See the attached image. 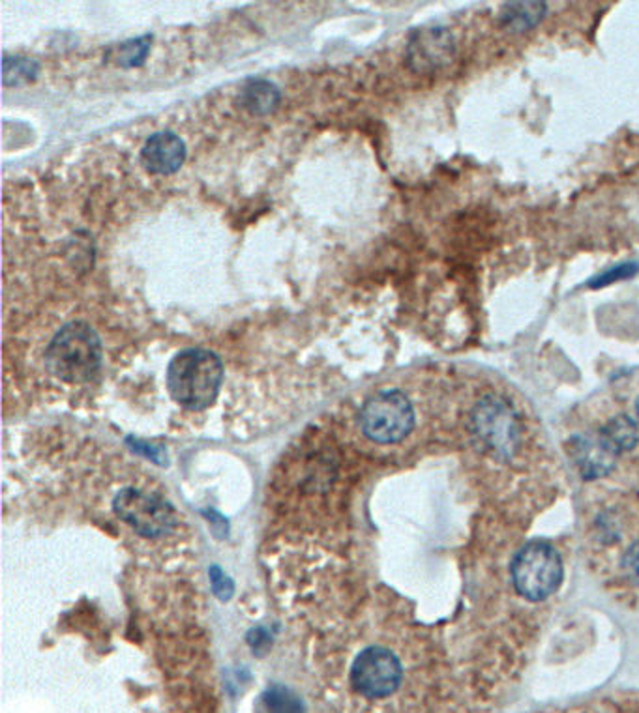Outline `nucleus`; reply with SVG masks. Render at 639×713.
I'll return each instance as SVG.
<instances>
[{"label": "nucleus", "mask_w": 639, "mask_h": 713, "mask_svg": "<svg viewBox=\"0 0 639 713\" xmlns=\"http://www.w3.org/2000/svg\"><path fill=\"white\" fill-rule=\"evenodd\" d=\"M638 272V266L636 264H622V266H617V269L611 270L608 274L600 275L595 281H590L589 287H604L608 283H614L617 280H625V277H630V275Z\"/></svg>", "instance_id": "2eb2a0df"}, {"label": "nucleus", "mask_w": 639, "mask_h": 713, "mask_svg": "<svg viewBox=\"0 0 639 713\" xmlns=\"http://www.w3.org/2000/svg\"><path fill=\"white\" fill-rule=\"evenodd\" d=\"M153 48V36L136 38L123 43L118 50V64L124 67H139L147 61Z\"/></svg>", "instance_id": "ddd939ff"}, {"label": "nucleus", "mask_w": 639, "mask_h": 713, "mask_svg": "<svg viewBox=\"0 0 639 713\" xmlns=\"http://www.w3.org/2000/svg\"><path fill=\"white\" fill-rule=\"evenodd\" d=\"M407 55L417 72H433L452 61L454 38L447 29H422L411 38Z\"/></svg>", "instance_id": "423d86ee"}, {"label": "nucleus", "mask_w": 639, "mask_h": 713, "mask_svg": "<svg viewBox=\"0 0 639 713\" xmlns=\"http://www.w3.org/2000/svg\"><path fill=\"white\" fill-rule=\"evenodd\" d=\"M622 579L639 588V542L628 545L621 558Z\"/></svg>", "instance_id": "4468645a"}, {"label": "nucleus", "mask_w": 639, "mask_h": 713, "mask_svg": "<svg viewBox=\"0 0 639 713\" xmlns=\"http://www.w3.org/2000/svg\"><path fill=\"white\" fill-rule=\"evenodd\" d=\"M104 347L91 324H64L45 350V366L53 377L69 385L88 382L98 375Z\"/></svg>", "instance_id": "f257e3e1"}, {"label": "nucleus", "mask_w": 639, "mask_h": 713, "mask_svg": "<svg viewBox=\"0 0 639 713\" xmlns=\"http://www.w3.org/2000/svg\"><path fill=\"white\" fill-rule=\"evenodd\" d=\"M542 713H639V695L621 693V695L603 696L595 701L582 702L574 706L555 707Z\"/></svg>", "instance_id": "1a4fd4ad"}, {"label": "nucleus", "mask_w": 639, "mask_h": 713, "mask_svg": "<svg viewBox=\"0 0 639 713\" xmlns=\"http://www.w3.org/2000/svg\"><path fill=\"white\" fill-rule=\"evenodd\" d=\"M240 104L252 115H271L282 102V94L271 81H250L240 92Z\"/></svg>", "instance_id": "6e6552de"}, {"label": "nucleus", "mask_w": 639, "mask_h": 713, "mask_svg": "<svg viewBox=\"0 0 639 713\" xmlns=\"http://www.w3.org/2000/svg\"><path fill=\"white\" fill-rule=\"evenodd\" d=\"M563 556L544 539L525 543L512 564L514 588L528 604H542L552 598L563 585Z\"/></svg>", "instance_id": "7ed1b4c3"}, {"label": "nucleus", "mask_w": 639, "mask_h": 713, "mask_svg": "<svg viewBox=\"0 0 639 713\" xmlns=\"http://www.w3.org/2000/svg\"><path fill=\"white\" fill-rule=\"evenodd\" d=\"M118 515L143 536H161L171 531L175 515L166 502L136 489H126L117 501Z\"/></svg>", "instance_id": "39448f33"}, {"label": "nucleus", "mask_w": 639, "mask_h": 713, "mask_svg": "<svg viewBox=\"0 0 639 713\" xmlns=\"http://www.w3.org/2000/svg\"><path fill=\"white\" fill-rule=\"evenodd\" d=\"M358 423L364 437L376 444H398L415 429V409L406 394L387 390L364 402Z\"/></svg>", "instance_id": "20e7f679"}, {"label": "nucleus", "mask_w": 639, "mask_h": 713, "mask_svg": "<svg viewBox=\"0 0 639 713\" xmlns=\"http://www.w3.org/2000/svg\"><path fill=\"white\" fill-rule=\"evenodd\" d=\"M40 74V64L34 59H27V56H4V83L8 86L21 85V83H29L34 81Z\"/></svg>", "instance_id": "f8f14e48"}, {"label": "nucleus", "mask_w": 639, "mask_h": 713, "mask_svg": "<svg viewBox=\"0 0 639 713\" xmlns=\"http://www.w3.org/2000/svg\"><path fill=\"white\" fill-rule=\"evenodd\" d=\"M546 12L547 7L544 2H511L504 4L501 21L509 31L525 32L538 25Z\"/></svg>", "instance_id": "9d476101"}, {"label": "nucleus", "mask_w": 639, "mask_h": 713, "mask_svg": "<svg viewBox=\"0 0 639 713\" xmlns=\"http://www.w3.org/2000/svg\"><path fill=\"white\" fill-rule=\"evenodd\" d=\"M636 412H638V418H639V399H638V402H636Z\"/></svg>", "instance_id": "dca6fc26"}, {"label": "nucleus", "mask_w": 639, "mask_h": 713, "mask_svg": "<svg viewBox=\"0 0 639 713\" xmlns=\"http://www.w3.org/2000/svg\"><path fill=\"white\" fill-rule=\"evenodd\" d=\"M142 165L153 175H172L179 171L186 159L185 140L172 132H158L145 140L142 148Z\"/></svg>", "instance_id": "0eeeda50"}, {"label": "nucleus", "mask_w": 639, "mask_h": 713, "mask_svg": "<svg viewBox=\"0 0 639 713\" xmlns=\"http://www.w3.org/2000/svg\"><path fill=\"white\" fill-rule=\"evenodd\" d=\"M223 364L207 348H188L177 354L167 369V388L172 399L186 409L210 407L220 394Z\"/></svg>", "instance_id": "f03ea898"}, {"label": "nucleus", "mask_w": 639, "mask_h": 713, "mask_svg": "<svg viewBox=\"0 0 639 713\" xmlns=\"http://www.w3.org/2000/svg\"><path fill=\"white\" fill-rule=\"evenodd\" d=\"M255 713H304V706L290 689L274 685L259 696Z\"/></svg>", "instance_id": "9b49d317"}]
</instances>
